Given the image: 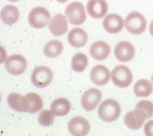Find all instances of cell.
Instances as JSON below:
<instances>
[{"label": "cell", "instance_id": "cell-24", "mask_svg": "<svg viewBox=\"0 0 153 136\" xmlns=\"http://www.w3.org/2000/svg\"><path fill=\"white\" fill-rule=\"evenodd\" d=\"M88 64V58L84 54H75L71 60V67L76 72H82L86 69Z\"/></svg>", "mask_w": 153, "mask_h": 136}, {"label": "cell", "instance_id": "cell-5", "mask_svg": "<svg viewBox=\"0 0 153 136\" xmlns=\"http://www.w3.org/2000/svg\"><path fill=\"white\" fill-rule=\"evenodd\" d=\"M111 77L117 87L124 88H127L131 84L133 75L130 69L126 66L120 65L113 69L111 73Z\"/></svg>", "mask_w": 153, "mask_h": 136}, {"label": "cell", "instance_id": "cell-16", "mask_svg": "<svg viewBox=\"0 0 153 136\" xmlns=\"http://www.w3.org/2000/svg\"><path fill=\"white\" fill-rule=\"evenodd\" d=\"M111 47L104 41H97L90 47V54L97 60H105L110 55Z\"/></svg>", "mask_w": 153, "mask_h": 136}, {"label": "cell", "instance_id": "cell-3", "mask_svg": "<svg viewBox=\"0 0 153 136\" xmlns=\"http://www.w3.org/2000/svg\"><path fill=\"white\" fill-rule=\"evenodd\" d=\"M28 21L30 26L34 28L41 29L50 24L51 16L46 8L38 6L30 11Z\"/></svg>", "mask_w": 153, "mask_h": 136}, {"label": "cell", "instance_id": "cell-2", "mask_svg": "<svg viewBox=\"0 0 153 136\" xmlns=\"http://www.w3.org/2000/svg\"><path fill=\"white\" fill-rule=\"evenodd\" d=\"M125 26L129 33L134 35H139L146 31V20L140 13L132 12L129 13L126 17Z\"/></svg>", "mask_w": 153, "mask_h": 136}, {"label": "cell", "instance_id": "cell-31", "mask_svg": "<svg viewBox=\"0 0 153 136\" xmlns=\"http://www.w3.org/2000/svg\"><path fill=\"white\" fill-rule=\"evenodd\" d=\"M152 84H153V74L152 75Z\"/></svg>", "mask_w": 153, "mask_h": 136}, {"label": "cell", "instance_id": "cell-19", "mask_svg": "<svg viewBox=\"0 0 153 136\" xmlns=\"http://www.w3.org/2000/svg\"><path fill=\"white\" fill-rule=\"evenodd\" d=\"M26 102L27 112L29 113H37L43 108V102L42 97L36 93H28L25 95Z\"/></svg>", "mask_w": 153, "mask_h": 136}, {"label": "cell", "instance_id": "cell-20", "mask_svg": "<svg viewBox=\"0 0 153 136\" xmlns=\"http://www.w3.org/2000/svg\"><path fill=\"white\" fill-rule=\"evenodd\" d=\"M19 11L15 6H6L1 12V19L6 25H13L18 21Z\"/></svg>", "mask_w": 153, "mask_h": 136}, {"label": "cell", "instance_id": "cell-12", "mask_svg": "<svg viewBox=\"0 0 153 136\" xmlns=\"http://www.w3.org/2000/svg\"><path fill=\"white\" fill-rule=\"evenodd\" d=\"M114 56L121 62H128L134 56V46L127 41L120 42L114 48Z\"/></svg>", "mask_w": 153, "mask_h": 136}, {"label": "cell", "instance_id": "cell-13", "mask_svg": "<svg viewBox=\"0 0 153 136\" xmlns=\"http://www.w3.org/2000/svg\"><path fill=\"white\" fill-rule=\"evenodd\" d=\"M125 25L123 19L118 14H109L104 19L103 27L109 33H118L122 30Z\"/></svg>", "mask_w": 153, "mask_h": 136}, {"label": "cell", "instance_id": "cell-22", "mask_svg": "<svg viewBox=\"0 0 153 136\" xmlns=\"http://www.w3.org/2000/svg\"><path fill=\"white\" fill-rule=\"evenodd\" d=\"M64 51L63 43L57 39H53L45 45L43 52L47 57L54 58L60 56Z\"/></svg>", "mask_w": 153, "mask_h": 136}, {"label": "cell", "instance_id": "cell-14", "mask_svg": "<svg viewBox=\"0 0 153 136\" xmlns=\"http://www.w3.org/2000/svg\"><path fill=\"white\" fill-rule=\"evenodd\" d=\"M48 26L51 33L55 36L64 35L68 30L67 17L62 14H56L53 17Z\"/></svg>", "mask_w": 153, "mask_h": 136}, {"label": "cell", "instance_id": "cell-4", "mask_svg": "<svg viewBox=\"0 0 153 136\" xmlns=\"http://www.w3.org/2000/svg\"><path fill=\"white\" fill-rule=\"evenodd\" d=\"M67 19L72 25L83 24L87 19L84 6L79 2H71L65 10Z\"/></svg>", "mask_w": 153, "mask_h": 136}, {"label": "cell", "instance_id": "cell-29", "mask_svg": "<svg viewBox=\"0 0 153 136\" xmlns=\"http://www.w3.org/2000/svg\"><path fill=\"white\" fill-rule=\"evenodd\" d=\"M56 1H57V2H62V3H64V2H67L68 0H56Z\"/></svg>", "mask_w": 153, "mask_h": 136}, {"label": "cell", "instance_id": "cell-17", "mask_svg": "<svg viewBox=\"0 0 153 136\" xmlns=\"http://www.w3.org/2000/svg\"><path fill=\"white\" fill-rule=\"evenodd\" d=\"M70 44L74 47L80 48L84 47L88 41V34L80 28H74L70 31L67 36Z\"/></svg>", "mask_w": 153, "mask_h": 136}, {"label": "cell", "instance_id": "cell-28", "mask_svg": "<svg viewBox=\"0 0 153 136\" xmlns=\"http://www.w3.org/2000/svg\"><path fill=\"white\" fill-rule=\"evenodd\" d=\"M149 31H150V33H151V35L153 36V20L152 21V22L150 23Z\"/></svg>", "mask_w": 153, "mask_h": 136}, {"label": "cell", "instance_id": "cell-26", "mask_svg": "<svg viewBox=\"0 0 153 136\" xmlns=\"http://www.w3.org/2000/svg\"><path fill=\"white\" fill-rule=\"evenodd\" d=\"M135 109H139L146 114L147 119L152 117L153 115V104L150 101L143 100L135 105Z\"/></svg>", "mask_w": 153, "mask_h": 136}, {"label": "cell", "instance_id": "cell-18", "mask_svg": "<svg viewBox=\"0 0 153 136\" xmlns=\"http://www.w3.org/2000/svg\"><path fill=\"white\" fill-rule=\"evenodd\" d=\"M71 109V104L64 97H59L53 101L51 110L57 116H64L69 113Z\"/></svg>", "mask_w": 153, "mask_h": 136}, {"label": "cell", "instance_id": "cell-7", "mask_svg": "<svg viewBox=\"0 0 153 136\" xmlns=\"http://www.w3.org/2000/svg\"><path fill=\"white\" fill-rule=\"evenodd\" d=\"M5 67L9 73L13 75L23 74L27 67L26 58L20 54H13L6 59Z\"/></svg>", "mask_w": 153, "mask_h": 136}, {"label": "cell", "instance_id": "cell-10", "mask_svg": "<svg viewBox=\"0 0 153 136\" xmlns=\"http://www.w3.org/2000/svg\"><path fill=\"white\" fill-rule=\"evenodd\" d=\"M146 119H147L146 114L139 109H135L130 111L125 114L124 121L128 129L137 130L143 125Z\"/></svg>", "mask_w": 153, "mask_h": 136}, {"label": "cell", "instance_id": "cell-9", "mask_svg": "<svg viewBox=\"0 0 153 136\" xmlns=\"http://www.w3.org/2000/svg\"><path fill=\"white\" fill-rule=\"evenodd\" d=\"M91 126L88 120L84 117H73L68 123V130L71 135L76 136H84L88 135Z\"/></svg>", "mask_w": 153, "mask_h": 136}, {"label": "cell", "instance_id": "cell-21", "mask_svg": "<svg viewBox=\"0 0 153 136\" xmlns=\"http://www.w3.org/2000/svg\"><path fill=\"white\" fill-rule=\"evenodd\" d=\"M8 104L13 110L19 112H27L26 97L18 93H12L8 96Z\"/></svg>", "mask_w": 153, "mask_h": 136}, {"label": "cell", "instance_id": "cell-8", "mask_svg": "<svg viewBox=\"0 0 153 136\" xmlns=\"http://www.w3.org/2000/svg\"><path fill=\"white\" fill-rule=\"evenodd\" d=\"M102 98V93L97 88H90L81 97V105L87 111L94 110Z\"/></svg>", "mask_w": 153, "mask_h": 136}, {"label": "cell", "instance_id": "cell-23", "mask_svg": "<svg viewBox=\"0 0 153 136\" xmlns=\"http://www.w3.org/2000/svg\"><path fill=\"white\" fill-rule=\"evenodd\" d=\"M153 91V86L149 80L142 79L138 80L134 86V93L138 97H148Z\"/></svg>", "mask_w": 153, "mask_h": 136}, {"label": "cell", "instance_id": "cell-30", "mask_svg": "<svg viewBox=\"0 0 153 136\" xmlns=\"http://www.w3.org/2000/svg\"><path fill=\"white\" fill-rule=\"evenodd\" d=\"M9 1H10V2H16L18 0H9Z\"/></svg>", "mask_w": 153, "mask_h": 136}, {"label": "cell", "instance_id": "cell-27", "mask_svg": "<svg viewBox=\"0 0 153 136\" xmlns=\"http://www.w3.org/2000/svg\"><path fill=\"white\" fill-rule=\"evenodd\" d=\"M144 132L147 136H153V120L146 122L144 127Z\"/></svg>", "mask_w": 153, "mask_h": 136}, {"label": "cell", "instance_id": "cell-11", "mask_svg": "<svg viewBox=\"0 0 153 136\" xmlns=\"http://www.w3.org/2000/svg\"><path fill=\"white\" fill-rule=\"evenodd\" d=\"M86 8L88 14L94 19H101L104 17L108 10L106 0H89Z\"/></svg>", "mask_w": 153, "mask_h": 136}, {"label": "cell", "instance_id": "cell-15", "mask_svg": "<svg viewBox=\"0 0 153 136\" xmlns=\"http://www.w3.org/2000/svg\"><path fill=\"white\" fill-rule=\"evenodd\" d=\"M90 77L94 84L98 86H103L108 83L111 73L108 68H107L105 66L97 65L91 70Z\"/></svg>", "mask_w": 153, "mask_h": 136}, {"label": "cell", "instance_id": "cell-1", "mask_svg": "<svg viewBox=\"0 0 153 136\" xmlns=\"http://www.w3.org/2000/svg\"><path fill=\"white\" fill-rule=\"evenodd\" d=\"M121 106L114 99H107L101 103L98 108V115L104 121L112 122L119 117Z\"/></svg>", "mask_w": 153, "mask_h": 136}, {"label": "cell", "instance_id": "cell-25", "mask_svg": "<svg viewBox=\"0 0 153 136\" xmlns=\"http://www.w3.org/2000/svg\"><path fill=\"white\" fill-rule=\"evenodd\" d=\"M55 115L51 110H43L39 113L38 121L43 126H50L54 121Z\"/></svg>", "mask_w": 153, "mask_h": 136}, {"label": "cell", "instance_id": "cell-6", "mask_svg": "<svg viewBox=\"0 0 153 136\" xmlns=\"http://www.w3.org/2000/svg\"><path fill=\"white\" fill-rule=\"evenodd\" d=\"M53 80V71L45 66L36 67L31 74V81L35 87L46 88Z\"/></svg>", "mask_w": 153, "mask_h": 136}]
</instances>
